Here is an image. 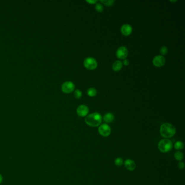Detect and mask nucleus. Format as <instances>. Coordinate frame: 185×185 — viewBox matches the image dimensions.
<instances>
[{
	"label": "nucleus",
	"mask_w": 185,
	"mask_h": 185,
	"mask_svg": "<svg viewBox=\"0 0 185 185\" xmlns=\"http://www.w3.org/2000/svg\"><path fill=\"white\" fill-rule=\"evenodd\" d=\"M100 1L102 3L104 4L106 6H111L114 4V2H115V1L114 0H109V1H107V0H106V1L101 0Z\"/></svg>",
	"instance_id": "a211bd4d"
},
{
	"label": "nucleus",
	"mask_w": 185,
	"mask_h": 185,
	"mask_svg": "<svg viewBox=\"0 0 185 185\" xmlns=\"http://www.w3.org/2000/svg\"><path fill=\"white\" fill-rule=\"evenodd\" d=\"M75 89V85L73 82L67 81L63 84L61 86V90L65 93H70L72 92Z\"/></svg>",
	"instance_id": "423d86ee"
},
{
	"label": "nucleus",
	"mask_w": 185,
	"mask_h": 185,
	"mask_svg": "<svg viewBox=\"0 0 185 185\" xmlns=\"http://www.w3.org/2000/svg\"><path fill=\"white\" fill-rule=\"evenodd\" d=\"M3 178L2 176L0 174V184H1L2 181H3Z\"/></svg>",
	"instance_id": "393cba45"
},
{
	"label": "nucleus",
	"mask_w": 185,
	"mask_h": 185,
	"mask_svg": "<svg viewBox=\"0 0 185 185\" xmlns=\"http://www.w3.org/2000/svg\"><path fill=\"white\" fill-rule=\"evenodd\" d=\"M178 167L179 168V169H183L185 168V163L184 162L180 161L178 163Z\"/></svg>",
	"instance_id": "4be33fe9"
},
{
	"label": "nucleus",
	"mask_w": 185,
	"mask_h": 185,
	"mask_svg": "<svg viewBox=\"0 0 185 185\" xmlns=\"http://www.w3.org/2000/svg\"><path fill=\"white\" fill-rule=\"evenodd\" d=\"M173 147L172 141L168 138L161 140L158 144V149L162 153L169 152L172 149Z\"/></svg>",
	"instance_id": "7ed1b4c3"
},
{
	"label": "nucleus",
	"mask_w": 185,
	"mask_h": 185,
	"mask_svg": "<svg viewBox=\"0 0 185 185\" xmlns=\"http://www.w3.org/2000/svg\"><path fill=\"white\" fill-rule=\"evenodd\" d=\"M128 55V49L125 46L119 47L117 49V52H116V56L119 59H122V60H125L127 58Z\"/></svg>",
	"instance_id": "0eeeda50"
},
{
	"label": "nucleus",
	"mask_w": 185,
	"mask_h": 185,
	"mask_svg": "<svg viewBox=\"0 0 185 185\" xmlns=\"http://www.w3.org/2000/svg\"><path fill=\"white\" fill-rule=\"evenodd\" d=\"M176 128L172 124L165 123L161 125L160 129V134L165 138L173 137L176 134Z\"/></svg>",
	"instance_id": "f257e3e1"
},
{
	"label": "nucleus",
	"mask_w": 185,
	"mask_h": 185,
	"mask_svg": "<svg viewBox=\"0 0 185 185\" xmlns=\"http://www.w3.org/2000/svg\"><path fill=\"white\" fill-rule=\"evenodd\" d=\"M89 109L85 105L79 106L77 109V114L80 117H84L86 116L89 114Z\"/></svg>",
	"instance_id": "6e6552de"
},
{
	"label": "nucleus",
	"mask_w": 185,
	"mask_h": 185,
	"mask_svg": "<svg viewBox=\"0 0 185 185\" xmlns=\"http://www.w3.org/2000/svg\"><path fill=\"white\" fill-rule=\"evenodd\" d=\"M123 66V64L120 60H117L112 65V69L115 72L119 71Z\"/></svg>",
	"instance_id": "ddd939ff"
},
{
	"label": "nucleus",
	"mask_w": 185,
	"mask_h": 185,
	"mask_svg": "<svg viewBox=\"0 0 185 185\" xmlns=\"http://www.w3.org/2000/svg\"><path fill=\"white\" fill-rule=\"evenodd\" d=\"M174 147L176 150H181L184 148V144L181 141H178L175 143Z\"/></svg>",
	"instance_id": "2eb2a0df"
},
{
	"label": "nucleus",
	"mask_w": 185,
	"mask_h": 185,
	"mask_svg": "<svg viewBox=\"0 0 185 185\" xmlns=\"http://www.w3.org/2000/svg\"><path fill=\"white\" fill-rule=\"evenodd\" d=\"M95 8H96V10H97L98 12H99V13L102 12L103 10V7L102 5L101 4H100V3L96 4Z\"/></svg>",
	"instance_id": "412c9836"
},
{
	"label": "nucleus",
	"mask_w": 185,
	"mask_h": 185,
	"mask_svg": "<svg viewBox=\"0 0 185 185\" xmlns=\"http://www.w3.org/2000/svg\"><path fill=\"white\" fill-rule=\"evenodd\" d=\"M165 58L162 55H157L154 57L153 60L154 65L157 67L163 66L165 64Z\"/></svg>",
	"instance_id": "1a4fd4ad"
},
{
	"label": "nucleus",
	"mask_w": 185,
	"mask_h": 185,
	"mask_svg": "<svg viewBox=\"0 0 185 185\" xmlns=\"http://www.w3.org/2000/svg\"><path fill=\"white\" fill-rule=\"evenodd\" d=\"M74 96L76 98L80 99L82 97V92L79 90L77 89L74 91Z\"/></svg>",
	"instance_id": "6ab92c4d"
},
{
	"label": "nucleus",
	"mask_w": 185,
	"mask_h": 185,
	"mask_svg": "<svg viewBox=\"0 0 185 185\" xmlns=\"http://www.w3.org/2000/svg\"><path fill=\"white\" fill-rule=\"evenodd\" d=\"M123 64H124L125 66H128L129 64V61L128 60L125 59L124 61H123Z\"/></svg>",
	"instance_id": "b1692460"
},
{
	"label": "nucleus",
	"mask_w": 185,
	"mask_h": 185,
	"mask_svg": "<svg viewBox=\"0 0 185 185\" xmlns=\"http://www.w3.org/2000/svg\"><path fill=\"white\" fill-rule=\"evenodd\" d=\"M184 154L182 153L181 151H176L174 153V158L176 160L181 161L182 160L184 159Z\"/></svg>",
	"instance_id": "4468645a"
},
{
	"label": "nucleus",
	"mask_w": 185,
	"mask_h": 185,
	"mask_svg": "<svg viewBox=\"0 0 185 185\" xmlns=\"http://www.w3.org/2000/svg\"><path fill=\"white\" fill-rule=\"evenodd\" d=\"M121 31L122 34L125 36H129L130 35L133 31V28L129 24H125L122 26Z\"/></svg>",
	"instance_id": "9b49d317"
},
{
	"label": "nucleus",
	"mask_w": 185,
	"mask_h": 185,
	"mask_svg": "<svg viewBox=\"0 0 185 185\" xmlns=\"http://www.w3.org/2000/svg\"><path fill=\"white\" fill-rule=\"evenodd\" d=\"M97 62L95 59L91 57L86 58L84 61V66L87 70H93L97 67Z\"/></svg>",
	"instance_id": "20e7f679"
},
{
	"label": "nucleus",
	"mask_w": 185,
	"mask_h": 185,
	"mask_svg": "<svg viewBox=\"0 0 185 185\" xmlns=\"http://www.w3.org/2000/svg\"><path fill=\"white\" fill-rule=\"evenodd\" d=\"M125 168L128 169V170L130 171H133L136 169V164L135 162L133 161V160L128 159L125 160Z\"/></svg>",
	"instance_id": "9d476101"
},
{
	"label": "nucleus",
	"mask_w": 185,
	"mask_h": 185,
	"mask_svg": "<svg viewBox=\"0 0 185 185\" xmlns=\"http://www.w3.org/2000/svg\"><path fill=\"white\" fill-rule=\"evenodd\" d=\"M98 133L103 137H108L111 133V128L107 124H102L99 125Z\"/></svg>",
	"instance_id": "39448f33"
},
{
	"label": "nucleus",
	"mask_w": 185,
	"mask_h": 185,
	"mask_svg": "<svg viewBox=\"0 0 185 185\" xmlns=\"http://www.w3.org/2000/svg\"><path fill=\"white\" fill-rule=\"evenodd\" d=\"M97 93V90H96V89H95L93 87H91L87 90V95H88V96L91 97L96 96Z\"/></svg>",
	"instance_id": "dca6fc26"
},
{
	"label": "nucleus",
	"mask_w": 185,
	"mask_h": 185,
	"mask_svg": "<svg viewBox=\"0 0 185 185\" xmlns=\"http://www.w3.org/2000/svg\"><path fill=\"white\" fill-rule=\"evenodd\" d=\"M115 119L114 115L111 112H108L106 114V115L103 117V120L106 123H110L114 121Z\"/></svg>",
	"instance_id": "f8f14e48"
},
{
	"label": "nucleus",
	"mask_w": 185,
	"mask_h": 185,
	"mask_svg": "<svg viewBox=\"0 0 185 185\" xmlns=\"http://www.w3.org/2000/svg\"><path fill=\"white\" fill-rule=\"evenodd\" d=\"M86 2H88V3H90V4H95V3H97L98 1L93 0V1H86Z\"/></svg>",
	"instance_id": "5701e85b"
},
{
	"label": "nucleus",
	"mask_w": 185,
	"mask_h": 185,
	"mask_svg": "<svg viewBox=\"0 0 185 185\" xmlns=\"http://www.w3.org/2000/svg\"><path fill=\"white\" fill-rule=\"evenodd\" d=\"M168 51V48L166 46H162L160 49V53L162 54V55L167 54Z\"/></svg>",
	"instance_id": "aec40b11"
},
{
	"label": "nucleus",
	"mask_w": 185,
	"mask_h": 185,
	"mask_svg": "<svg viewBox=\"0 0 185 185\" xmlns=\"http://www.w3.org/2000/svg\"><path fill=\"white\" fill-rule=\"evenodd\" d=\"M115 164L118 167L122 166L124 164V160L121 157H117L115 160Z\"/></svg>",
	"instance_id": "f3484780"
},
{
	"label": "nucleus",
	"mask_w": 185,
	"mask_h": 185,
	"mask_svg": "<svg viewBox=\"0 0 185 185\" xmlns=\"http://www.w3.org/2000/svg\"><path fill=\"white\" fill-rule=\"evenodd\" d=\"M102 116L98 112H94L87 115L85 119L87 125L91 127H97L101 125L102 122Z\"/></svg>",
	"instance_id": "f03ea898"
}]
</instances>
